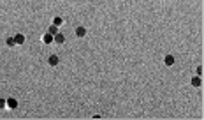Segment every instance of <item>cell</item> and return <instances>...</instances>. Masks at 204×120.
Masks as SVG:
<instances>
[{
  "label": "cell",
  "instance_id": "1",
  "mask_svg": "<svg viewBox=\"0 0 204 120\" xmlns=\"http://www.w3.org/2000/svg\"><path fill=\"white\" fill-rule=\"evenodd\" d=\"M19 106L18 99H14V97H9V99H5V108H9V110H16Z\"/></svg>",
  "mask_w": 204,
  "mask_h": 120
},
{
  "label": "cell",
  "instance_id": "2",
  "mask_svg": "<svg viewBox=\"0 0 204 120\" xmlns=\"http://www.w3.org/2000/svg\"><path fill=\"white\" fill-rule=\"evenodd\" d=\"M60 64V59H58V55H49L48 57V65H51V67H56Z\"/></svg>",
  "mask_w": 204,
  "mask_h": 120
},
{
  "label": "cell",
  "instance_id": "3",
  "mask_svg": "<svg viewBox=\"0 0 204 120\" xmlns=\"http://www.w3.org/2000/svg\"><path fill=\"white\" fill-rule=\"evenodd\" d=\"M74 34H76V37H85L86 36V28L83 27V25H79V27H76V30H74Z\"/></svg>",
  "mask_w": 204,
  "mask_h": 120
},
{
  "label": "cell",
  "instance_id": "4",
  "mask_svg": "<svg viewBox=\"0 0 204 120\" xmlns=\"http://www.w3.org/2000/svg\"><path fill=\"white\" fill-rule=\"evenodd\" d=\"M53 42H55V44H63V42H65V36H63L62 32L55 34V36H53Z\"/></svg>",
  "mask_w": 204,
  "mask_h": 120
},
{
  "label": "cell",
  "instance_id": "5",
  "mask_svg": "<svg viewBox=\"0 0 204 120\" xmlns=\"http://www.w3.org/2000/svg\"><path fill=\"white\" fill-rule=\"evenodd\" d=\"M174 62H176V59H174L172 55H166V57H164V64H166L167 67H172Z\"/></svg>",
  "mask_w": 204,
  "mask_h": 120
},
{
  "label": "cell",
  "instance_id": "6",
  "mask_svg": "<svg viewBox=\"0 0 204 120\" xmlns=\"http://www.w3.org/2000/svg\"><path fill=\"white\" fill-rule=\"evenodd\" d=\"M13 37H14V42H16V44H23V42L27 41L25 34H21V32H18V34H16V36H13Z\"/></svg>",
  "mask_w": 204,
  "mask_h": 120
},
{
  "label": "cell",
  "instance_id": "7",
  "mask_svg": "<svg viewBox=\"0 0 204 120\" xmlns=\"http://www.w3.org/2000/svg\"><path fill=\"white\" fill-rule=\"evenodd\" d=\"M42 42H44V44H53V36H51L49 32H46V34L42 36Z\"/></svg>",
  "mask_w": 204,
  "mask_h": 120
},
{
  "label": "cell",
  "instance_id": "8",
  "mask_svg": "<svg viewBox=\"0 0 204 120\" xmlns=\"http://www.w3.org/2000/svg\"><path fill=\"white\" fill-rule=\"evenodd\" d=\"M201 85H203V78H201V76H194V78H192V87L199 88Z\"/></svg>",
  "mask_w": 204,
  "mask_h": 120
},
{
  "label": "cell",
  "instance_id": "9",
  "mask_svg": "<svg viewBox=\"0 0 204 120\" xmlns=\"http://www.w3.org/2000/svg\"><path fill=\"white\" fill-rule=\"evenodd\" d=\"M62 23H63V18H62V16H55V18H53V25H56V27H60Z\"/></svg>",
  "mask_w": 204,
  "mask_h": 120
},
{
  "label": "cell",
  "instance_id": "10",
  "mask_svg": "<svg viewBox=\"0 0 204 120\" xmlns=\"http://www.w3.org/2000/svg\"><path fill=\"white\" fill-rule=\"evenodd\" d=\"M48 32H49V34H51V36H55V34H58V32H60V30H58V27H56V25H51V27H49V28H48Z\"/></svg>",
  "mask_w": 204,
  "mask_h": 120
},
{
  "label": "cell",
  "instance_id": "11",
  "mask_svg": "<svg viewBox=\"0 0 204 120\" xmlns=\"http://www.w3.org/2000/svg\"><path fill=\"white\" fill-rule=\"evenodd\" d=\"M5 44H7L9 48H13V46H16V42H14V37H7V39H5Z\"/></svg>",
  "mask_w": 204,
  "mask_h": 120
},
{
  "label": "cell",
  "instance_id": "12",
  "mask_svg": "<svg viewBox=\"0 0 204 120\" xmlns=\"http://www.w3.org/2000/svg\"><path fill=\"white\" fill-rule=\"evenodd\" d=\"M195 74H197V76H203V65H199V67L195 69Z\"/></svg>",
  "mask_w": 204,
  "mask_h": 120
},
{
  "label": "cell",
  "instance_id": "13",
  "mask_svg": "<svg viewBox=\"0 0 204 120\" xmlns=\"http://www.w3.org/2000/svg\"><path fill=\"white\" fill-rule=\"evenodd\" d=\"M5 108V99H0V110H4Z\"/></svg>",
  "mask_w": 204,
  "mask_h": 120
}]
</instances>
